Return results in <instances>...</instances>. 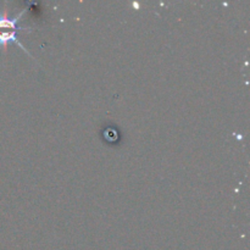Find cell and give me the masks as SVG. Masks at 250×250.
Masks as SVG:
<instances>
[{
    "instance_id": "obj_2",
    "label": "cell",
    "mask_w": 250,
    "mask_h": 250,
    "mask_svg": "<svg viewBox=\"0 0 250 250\" xmlns=\"http://www.w3.org/2000/svg\"><path fill=\"white\" fill-rule=\"evenodd\" d=\"M17 32H19V31L2 32V33H0V44H1V45H6L7 43H10V42H12V43H16L17 45L21 46L22 50L26 51L27 54H29L28 51L26 50V48H24V46L22 45L21 43H20L19 39H17Z\"/></svg>"
},
{
    "instance_id": "obj_1",
    "label": "cell",
    "mask_w": 250,
    "mask_h": 250,
    "mask_svg": "<svg viewBox=\"0 0 250 250\" xmlns=\"http://www.w3.org/2000/svg\"><path fill=\"white\" fill-rule=\"evenodd\" d=\"M27 9H23L21 12H20L19 15H17L16 17H14V19H9V17L6 16V14H1L0 15V29L1 28H10L11 31H22V27H17L16 23L19 22V19H21L22 15L26 12Z\"/></svg>"
}]
</instances>
